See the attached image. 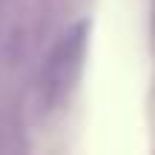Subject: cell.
<instances>
[{"instance_id":"6da1fadb","label":"cell","mask_w":155,"mask_h":155,"mask_svg":"<svg viewBox=\"0 0 155 155\" xmlns=\"http://www.w3.org/2000/svg\"><path fill=\"white\" fill-rule=\"evenodd\" d=\"M86 38H89V26L86 23H75L52 49L49 63L43 69V92L49 104H58L69 95V89L75 86L78 75H81V63H83V52H86Z\"/></svg>"}]
</instances>
